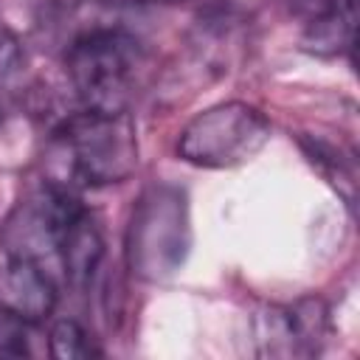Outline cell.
Wrapping results in <instances>:
<instances>
[{
  "instance_id": "obj_1",
  "label": "cell",
  "mask_w": 360,
  "mask_h": 360,
  "mask_svg": "<svg viewBox=\"0 0 360 360\" xmlns=\"http://www.w3.org/2000/svg\"><path fill=\"white\" fill-rule=\"evenodd\" d=\"M48 180L68 188H101L124 183L138 166V135L129 110L98 112L79 107L51 129Z\"/></svg>"
},
{
  "instance_id": "obj_2",
  "label": "cell",
  "mask_w": 360,
  "mask_h": 360,
  "mask_svg": "<svg viewBox=\"0 0 360 360\" xmlns=\"http://www.w3.org/2000/svg\"><path fill=\"white\" fill-rule=\"evenodd\" d=\"M143 68L146 48L124 25H87L65 48V76L84 110H129Z\"/></svg>"
},
{
  "instance_id": "obj_3",
  "label": "cell",
  "mask_w": 360,
  "mask_h": 360,
  "mask_svg": "<svg viewBox=\"0 0 360 360\" xmlns=\"http://www.w3.org/2000/svg\"><path fill=\"white\" fill-rule=\"evenodd\" d=\"M191 248L186 194L177 186L146 188L127 228V267L143 281H163L180 270Z\"/></svg>"
},
{
  "instance_id": "obj_4",
  "label": "cell",
  "mask_w": 360,
  "mask_h": 360,
  "mask_svg": "<svg viewBox=\"0 0 360 360\" xmlns=\"http://www.w3.org/2000/svg\"><path fill=\"white\" fill-rule=\"evenodd\" d=\"M270 141V121L253 104L225 101L197 112L177 138V155L200 169H231Z\"/></svg>"
},
{
  "instance_id": "obj_5",
  "label": "cell",
  "mask_w": 360,
  "mask_h": 360,
  "mask_svg": "<svg viewBox=\"0 0 360 360\" xmlns=\"http://www.w3.org/2000/svg\"><path fill=\"white\" fill-rule=\"evenodd\" d=\"M329 307L315 298L270 304L253 318V340L262 357H315L329 340Z\"/></svg>"
},
{
  "instance_id": "obj_6",
  "label": "cell",
  "mask_w": 360,
  "mask_h": 360,
  "mask_svg": "<svg viewBox=\"0 0 360 360\" xmlns=\"http://www.w3.org/2000/svg\"><path fill=\"white\" fill-rule=\"evenodd\" d=\"M59 278L28 256L0 248V309L39 323L59 304Z\"/></svg>"
},
{
  "instance_id": "obj_7",
  "label": "cell",
  "mask_w": 360,
  "mask_h": 360,
  "mask_svg": "<svg viewBox=\"0 0 360 360\" xmlns=\"http://www.w3.org/2000/svg\"><path fill=\"white\" fill-rule=\"evenodd\" d=\"M301 20V48L315 56H340L354 48L357 0H287Z\"/></svg>"
},
{
  "instance_id": "obj_8",
  "label": "cell",
  "mask_w": 360,
  "mask_h": 360,
  "mask_svg": "<svg viewBox=\"0 0 360 360\" xmlns=\"http://www.w3.org/2000/svg\"><path fill=\"white\" fill-rule=\"evenodd\" d=\"M48 352L59 360H90V357H101V346L96 343V338L73 318H62L51 326L48 335Z\"/></svg>"
},
{
  "instance_id": "obj_9",
  "label": "cell",
  "mask_w": 360,
  "mask_h": 360,
  "mask_svg": "<svg viewBox=\"0 0 360 360\" xmlns=\"http://www.w3.org/2000/svg\"><path fill=\"white\" fill-rule=\"evenodd\" d=\"M31 321H22L6 309H0V357H28L34 354L31 349V335H34Z\"/></svg>"
},
{
  "instance_id": "obj_10",
  "label": "cell",
  "mask_w": 360,
  "mask_h": 360,
  "mask_svg": "<svg viewBox=\"0 0 360 360\" xmlns=\"http://www.w3.org/2000/svg\"><path fill=\"white\" fill-rule=\"evenodd\" d=\"M22 68H25V51L20 39L6 25H0V93L14 84Z\"/></svg>"
},
{
  "instance_id": "obj_11",
  "label": "cell",
  "mask_w": 360,
  "mask_h": 360,
  "mask_svg": "<svg viewBox=\"0 0 360 360\" xmlns=\"http://www.w3.org/2000/svg\"><path fill=\"white\" fill-rule=\"evenodd\" d=\"M141 3H163V6H174V3H186V0H141Z\"/></svg>"
}]
</instances>
